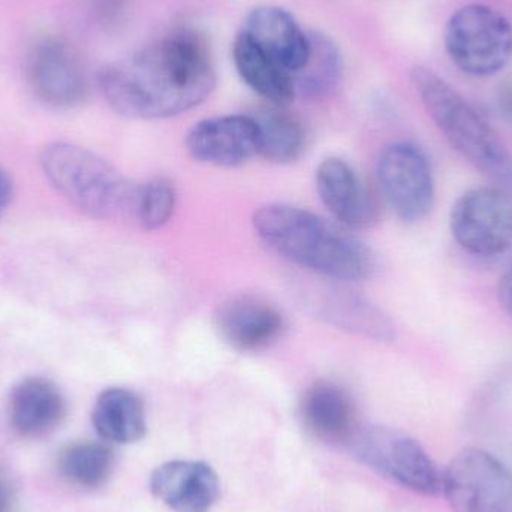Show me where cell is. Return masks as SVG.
<instances>
[{
    "label": "cell",
    "instance_id": "obj_1",
    "mask_svg": "<svg viewBox=\"0 0 512 512\" xmlns=\"http://www.w3.org/2000/svg\"><path fill=\"white\" fill-rule=\"evenodd\" d=\"M96 78L114 111L140 120L180 116L203 104L216 87L209 50L188 29L174 30L107 63Z\"/></svg>",
    "mask_w": 512,
    "mask_h": 512
},
{
    "label": "cell",
    "instance_id": "obj_2",
    "mask_svg": "<svg viewBox=\"0 0 512 512\" xmlns=\"http://www.w3.org/2000/svg\"><path fill=\"white\" fill-rule=\"evenodd\" d=\"M252 224L274 252L327 279L357 282L375 268L372 251L361 240L309 210L267 204L256 210Z\"/></svg>",
    "mask_w": 512,
    "mask_h": 512
},
{
    "label": "cell",
    "instance_id": "obj_3",
    "mask_svg": "<svg viewBox=\"0 0 512 512\" xmlns=\"http://www.w3.org/2000/svg\"><path fill=\"white\" fill-rule=\"evenodd\" d=\"M412 83L447 143L499 188L512 194V152L474 105L424 66L414 68Z\"/></svg>",
    "mask_w": 512,
    "mask_h": 512
},
{
    "label": "cell",
    "instance_id": "obj_4",
    "mask_svg": "<svg viewBox=\"0 0 512 512\" xmlns=\"http://www.w3.org/2000/svg\"><path fill=\"white\" fill-rule=\"evenodd\" d=\"M51 185L90 218L113 221L132 216L137 185L95 153L69 143H53L41 156Z\"/></svg>",
    "mask_w": 512,
    "mask_h": 512
},
{
    "label": "cell",
    "instance_id": "obj_5",
    "mask_svg": "<svg viewBox=\"0 0 512 512\" xmlns=\"http://www.w3.org/2000/svg\"><path fill=\"white\" fill-rule=\"evenodd\" d=\"M444 42L451 62L463 74L492 77L512 59V24L498 9L471 3L451 15Z\"/></svg>",
    "mask_w": 512,
    "mask_h": 512
},
{
    "label": "cell",
    "instance_id": "obj_6",
    "mask_svg": "<svg viewBox=\"0 0 512 512\" xmlns=\"http://www.w3.org/2000/svg\"><path fill=\"white\" fill-rule=\"evenodd\" d=\"M355 456L391 483L421 496L442 495V471L420 442L385 426L358 429L352 439Z\"/></svg>",
    "mask_w": 512,
    "mask_h": 512
},
{
    "label": "cell",
    "instance_id": "obj_7",
    "mask_svg": "<svg viewBox=\"0 0 512 512\" xmlns=\"http://www.w3.org/2000/svg\"><path fill=\"white\" fill-rule=\"evenodd\" d=\"M442 495L453 512H512V471L481 448H465L442 471Z\"/></svg>",
    "mask_w": 512,
    "mask_h": 512
},
{
    "label": "cell",
    "instance_id": "obj_8",
    "mask_svg": "<svg viewBox=\"0 0 512 512\" xmlns=\"http://www.w3.org/2000/svg\"><path fill=\"white\" fill-rule=\"evenodd\" d=\"M450 230L468 254L493 258L512 248V194L499 186L469 189L454 203Z\"/></svg>",
    "mask_w": 512,
    "mask_h": 512
},
{
    "label": "cell",
    "instance_id": "obj_9",
    "mask_svg": "<svg viewBox=\"0 0 512 512\" xmlns=\"http://www.w3.org/2000/svg\"><path fill=\"white\" fill-rule=\"evenodd\" d=\"M379 189L400 221L417 224L435 206V179L426 153L412 143L390 144L376 167Z\"/></svg>",
    "mask_w": 512,
    "mask_h": 512
},
{
    "label": "cell",
    "instance_id": "obj_10",
    "mask_svg": "<svg viewBox=\"0 0 512 512\" xmlns=\"http://www.w3.org/2000/svg\"><path fill=\"white\" fill-rule=\"evenodd\" d=\"M29 81L36 98L54 108L78 107L89 95L83 59L63 39L36 44L29 59Z\"/></svg>",
    "mask_w": 512,
    "mask_h": 512
},
{
    "label": "cell",
    "instance_id": "obj_11",
    "mask_svg": "<svg viewBox=\"0 0 512 512\" xmlns=\"http://www.w3.org/2000/svg\"><path fill=\"white\" fill-rule=\"evenodd\" d=\"M192 159L215 167L234 168L258 155L259 131L254 116L230 114L201 120L186 135Z\"/></svg>",
    "mask_w": 512,
    "mask_h": 512
},
{
    "label": "cell",
    "instance_id": "obj_12",
    "mask_svg": "<svg viewBox=\"0 0 512 512\" xmlns=\"http://www.w3.org/2000/svg\"><path fill=\"white\" fill-rule=\"evenodd\" d=\"M150 492L173 512H210L221 496L215 469L200 460H171L153 469Z\"/></svg>",
    "mask_w": 512,
    "mask_h": 512
},
{
    "label": "cell",
    "instance_id": "obj_13",
    "mask_svg": "<svg viewBox=\"0 0 512 512\" xmlns=\"http://www.w3.org/2000/svg\"><path fill=\"white\" fill-rule=\"evenodd\" d=\"M316 191L343 227L366 230L378 221V206L372 192L342 159L328 158L319 165Z\"/></svg>",
    "mask_w": 512,
    "mask_h": 512
},
{
    "label": "cell",
    "instance_id": "obj_14",
    "mask_svg": "<svg viewBox=\"0 0 512 512\" xmlns=\"http://www.w3.org/2000/svg\"><path fill=\"white\" fill-rule=\"evenodd\" d=\"M243 32L292 75L306 66L310 35L294 15L280 6H256L246 15Z\"/></svg>",
    "mask_w": 512,
    "mask_h": 512
},
{
    "label": "cell",
    "instance_id": "obj_15",
    "mask_svg": "<svg viewBox=\"0 0 512 512\" xmlns=\"http://www.w3.org/2000/svg\"><path fill=\"white\" fill-rule=\"evenodd\" d=\"M300 418L313 438L327 444H351L361 427L351 394L331 381L307 388L301 397Z\"/></svg>",
    "mask_w": 512,
    "mask_h": 512
},
{
    "label": "cell",
    "instance_id": "obj_16",
    "mask_svg": "<svg viewBox=\"0 0 512 512\" xmlns=\"http://www.w3.org/2000/svg\"><path fill=\"white\" fill-rule=\"evenodd\" d=\"M68 402L50 379L27 378L9 396L8 418L12 430L24 439H39L62 426Z\"/></svg>",
    "mask_w": 512,
    "mask_h": 512
},
{
    "label": "cell",
    "instance_id": "obj_17",
    "mask_svg": "<svg viewBox=\"0 0 512 512\" xmlns=\"http://www.w3.org/2000/svg\"><path fill=\"white\" fill-rule=\"evenodd\" d=\"M216 328L222 339L237 351L267 348L279 337L283 318L276 307L261 298L240 295L219 306Z\"/></svg>",
    "mask_w": 512,
    "mask_h": 512
},
{
    "label": "cell",
    "instance_id": "obj_18",
    "mask_svg": "<svg viewBox=\"0 0 512 512\" xmlns=\"http://www.w3.org/2000/svg\"><path fill=\"white\" fill-rule=\"evenodd\" d=\"M233 62L243 83L271 105L285 107L297 96L294 75L268 56L243 30L234 38Z\"/></svg>",
    "mask_w": 512,
    "mask_h": 512
},
{
    "label": "cell",
    "instance_id": "obj_19",
    "mask_svg": "<svg viewBox=\"0 0 512 512\" xmlns=\"http://www.w3.org/2000/svg\"><path fill=\"white\" fill-rule=\"evenodd\" d=\"M92 424L107 444H137L147 433L143 400L126 388H107L93 405Z\"/></svg>",
    "mask_w": 512,
    "mask_h": 512
},
{
    "label": "cell",
    "instance_id": "obj_20",
    "mask_svg": "<svg viewBox=\"0 0 512 512\" xmlns=\"http://www.w3.org/2000/svg\"><path fill=\"white\" fill-rule=\"evenodd\" d=\"M321 313L328 322L375 342H393L396 337L391 319L375 304L345 289H330L322 298Z\"/></svg>",
    "mask_w": 512,
    "mask_h": 512
},
{
    "label": "cell",
    "instance_id": "obj_21",
    "mask_svg": "<svg viewBox=\"0 0 512 512\" xmlns=\"http://www.w3.org/2000/svg\"><path fill=\"white\" fill-rule=\"evenodd\" d=\"M114 466L116 456L107 442H72L63 447L57 456L60 477L80 489L104 487L113 475Z\"/></svg>",
    "mask_w": 512,
    "mask_h": 512
},
{
    "label": "cell",
    "instance_id": "obj_22",
    "mask_svg": "<svg viewBox=\"0 0 512 512\" xmlns=\"http://www.w3.org/2000/svg\"><path fill=\"white\" fill-rule=\"evenodd\" d=\"M259 131L258 155L273 164H291L303 155L306 131L297 117L271 105L254 116Z\"/></svg>",
    "mask_w": 512,
    "mask_h": 512
},
{
    "label": "cell",
    "instance_id": "obj_23",
    "mask_svg": "<svg viewBox=\"0 0 512 512\" xmlns=\"http://www.w3.org/2000/svg\"><path fill=\"white\" fill-rule=\"evenodd\" d=\"M306 66L294 75L297 95L319 98L330 93L342 75V53L330 36L312 32Z\"/></svg>",
    "mask_w": 512,
    "mask_h": 512
},
{
    "label": "cell",
    "instance_id": "obj_24",
    "mask_svg": "<svg viewBox=\"0 0 512 512\" xmlns=\"http://www.w3.org/2000/svg\"><path fill=\"white\" fill-rule=\"evenodd\" d=\"M176 204V189L171 182L165 179H153L144 185H137L132 218L144 230H161L173 218Z\"/></svg>",
    "mask_w": 512,
    "mask_h": 512
},
{
    "label": "cell",
    "instance_id": "obj_25",
    "mask_svg": "<svg viewBox=\"0 0 512 512\" xmlns=\"http://www.w3.org/2000/svg\"><path fill=\"white\" fill-rule=\"evenodd\" d=\"M17 504L15 487L9 475L0 468V512H14Z\"/></svg>",
    "mask_w": 512,
    "mask_h": 512
},
{
    "label": "cell",
    "instance_id": "obj_26",
    "mask_svg": "<svg viewBox=\"0 0 512 512\" xmlns=\"http://www.w3.org/2000/svg\"><path fill=\"white\" fill-rule=\"evenodd\" d=\"M498 107L505 120L512 125V75L499 86Z\"/></svg>",
    "mask_w": 512,
    "mask_h": 512
},
{
    "label": "cell",
    "instance_id": "obj_27",
    "mask_svg": "<svg viewBox=\"0 0 512 512\" xmlns=\"http://www.w3.org/2000/svg\"><path fill=\"white\" fill-rule=\"evenodd\" d=\"M12 182L6 171L0 167V218L5 215L6 210L11 206Z\"/></svg>",
    "mask_w": 512,
    "mask_h": 512
},
{
    "label": "cell",
    "instance_id": "obj_28",
    "mask_svg": "<svg viewBox=\"0 0 512 512\" xmlns=\"http://www.w3.org/2000/svg\"><path fill=\"white\" fill-rule=\"evenodd\" d=\"M505 292H507V303L510 306L512 312V268L510 274H508L507 286H505Z\"/></svg>",
    "mask_w": 512,
    "mask_h": 512
}]
</instances>
